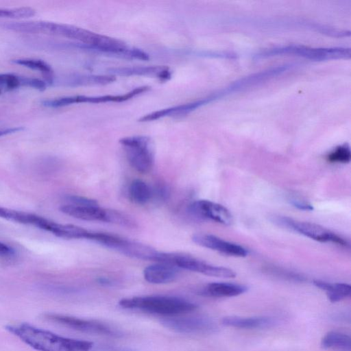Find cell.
<instances>
[{
  "mask_svg": "<svg viewBox=\"0 0 351 351\" xmlns=\"http://www.w3.org/2000/svg\"><path fill=\"white\" fill-rule=\"evenodd\" d=\"M192 240L200 246L228 256L245 257L248 254V251L244 247L212 234H196L193 236Z\"/></svg>",
  "mask_w": 351,
  "mask_h": 351,
  "instance_id": "30bf717a",
  "label": "cell"
},
{
  "mask_svg": "<svg viewBox=\"0 0 351 351\" xmlns=\"http://www.w3.org/2000/svg\"><path fill=\"white\" fill-rule=\"evenodd\" d=\"M160 323L166 328L182 334H206L217 329L214 322L204 317H169Z\"/></svg>",
  "mask_w": 351,
  "mask_h": 351,
  "instance_id": "ba28073f",
  "label": "cell"
},
{
  "mask_svg": "<svg viewBox=\"0 0 351 351\" xmlns=\"http://www.w3.org/2000/svg\"><path fill=\"white\" fill-rule=\"evenodd\" d=\"M43 318L50 322L84 333L115 337L121 336L119 330L97 320L56 313H46L43 315Z\"/></svg>",
  "mask_w": 351,
  "mask_h": 351,
  "instance_id": "277c9868",
  "label": "cell"
},
{
  "mask_svg": "<svg viewBox=\"0 0 351 351\" xmlns=\"http://www.w3.org/2000/svg\"><path fill=\"white\" fill-rule=\"evenodd\" d=\"M114 250L132 258L158 263L162 261L165 253L158 252L149 245L123 238H121Z\"/></svg>",
  "mask_w": 351,
  "mask_h": 351,
  "instance_id": "8fae6325",
  "label": "cell"
},
{
  "mask_svg": "<svg viewBox=\"0 0 351 351\" xmlns=\"http://www.w3.org/2000/svg\"><path fill=\"white\" fill-rule=\"evenodd\" d=\"M24 129L23 127L19 126L0 130V137L23 131Z\"/></svg>",
  "mask_w": 351,
  "mask_h": 351,
  "instance_id": "1f68e13d",
  "label": "cell"
},
{
  "mask_svg": "<svg viewBox=\"0 0 351 351\" xmlns=\"http://www.w3.org/2000/svg\"><path fill=\"white\" fill-rule=\"evenodd\" d=\"M15 253L14 248L0 241V256L11 258L15 255Z\"/></svg>",
  "mask_w": 351,
  "mask_h": 351,
  "instance_id": "f546056e",
  "label": "cell"
},
{
  "mask_svg": "<svg viewBox=\"0 0 351 351\" xmlns=\"http://www.w3.org/2000/svg\"><path fill=\"white\" fill-rule=\"evenodd\" d=\"M23 86V76L12 73H0V89L8 91Z\"/></svg>",
  "mask_w": 351,
  "mask_h": 351,
  "instance_id": "4316f807",
  "label": "cell"
},
{
  "mask_svg": "<svg viewBox=\"0 0 351 351\" xmlns=\"http://www.w3.org/2000/svg\"><path fill=\"white\" fill-rule=\"evenodd\" d=\"M115 77L110 75H93L73 74L66 77L63 83L70 86L107 84L113 82Z\"/></svg>",
  "mask_w": 351,
  "mask_h": 351,
  "instance_id": "7402d4cb",
  "label": "cell"
},
{
  "mask_svg": "<svg viewBox=\"0 0 351 351\" xmlns=\"http://www.w3.org/2000/svg\"><path fill=\"white\" fill-rule=\"evenodd\" d=\"M149 86H143L137 87L124 95H102V96H85L75 95L66 96L51 99H45L42 101L43 106L47 108H60L79 103H106V102H123L132 99L149 89Z\"/></svg>",
  "mask_w": 351,
  "mask_h": 351,
  "instance_id": "52a82bcc",
  "label": "cell"
},
{
  "mask_svg": "<svg viewBox=\"0 0 351 351\" xmlns=\"http://www.w3.org/2000/svg\"><path fill=\"white\" fill-rule=\"evenodd\" d=\"M165 263L173 265L179 269H184L209 276L225 278H232L236 276V273L231 269L213 265L184 254L167 253Z\"/></svg>",
  "mask_w": 351,
  "mask_h": 351,
  "instance_id": "8992f818",
  "label": "cell"
},
{
  "mask_svg": "<svg viewBox=\"0 0 351 351\" xmlns=\"http://www.w3.org/2000/svg\"><path fill=\"white\" fill-rule=\"evenodd\" d=\"M313 284L317 288L324 291L331 302H337L349 297L351 294V287L343 282H328L321 280H315Z\"/></svg>",
  "mask_w": 351,
  "mask_h": 351,
  "instance_id": "d6986e66",
  "label": "cell"
},
{
  "mask_svg": "<svg viewBox=\"0 0 351 351\" xmlns=\"http://www.w3.org/2000/svg\"><path fill=\"white\" fill-rule=\"evenodd\" d=\"M179 268L165 263H158L144 269L143 276L152 284H166L174 281L179 274Z\"/></svg>",
  "mask_w": 351,
  "mask_h": 351,
  "instance_id": "4fadbf2b",
  "label": "cell"
},
{
  "mask_svg": "<svg viewBox=\"0 0 351 351\" xmlns=\"http://www.w3.org/2000/svg\"><path fill=\"white\" fill-rule=\"evenodd\" d=\"M130 199L137 204H145L152 199V190L145 182L134 180L129 188Z\"/></svg>",
  "mask_w": 351,
  "mask_h": 351,
  "instance_id": "cb8c5ba5",
  "label": "cell"
},
{
  "mask_svg": "<svg viewBox=\"0 0 351 351\" xmlns=\"http://www.w3.org/2000/svg\"><path fill=\"white\" fill-rule=\"evenodd\" d=\"M119 143L130 165L141 173H147L154 163L153 144L149 137L132 136L122 138Z\"/></svg>",
  "mask_w": 351,
  "mask_h": 351,
  "instance_id": "3957f363",
  "label": "cell"
},
{
  "mask_svg": "<svg viewBox=\"0 0 351 351\" xmlns=\"http://www.w3.org/2000/svg\"><path fill=\"white\" fill-rule=\"evenodd\" d=\"M5 329L38 351H90L91 341L64 337L28 323L10 324Z\"/></svg>",
  "mask_w": 351,
  "mask_h": 351,
  "instance_id": "6da1fadb",
  "label": "cell"
},
{
  "mask_svg": "<svg viewBox=\"0 0 351 351\" xmlns=\"http://www.w3.org/2000/svg\"><path fill=\"white\" fill-rule=\"evenodd\" d=\"M244 285L215 282L207 284L201 291L202 294L215 298H229L241 295L247 291Z\"/></svg>",
  "mask_w": 351,
  "mask_h": 351,
  "instance_id": "2e32d148",
  "label": "cell"
},
{
  "mask_svg": "<svg viewBox=\"0 0 351 351\" xmlns=\"http://www.w3.org/2000/svg\"><path fill=\"white\" fill-rule=\"evenodd\" d=\"M119 305L125 309L172 316L194 311L197 305L186 299L167 295H146L123 298Z\"/></svg>",
  "mask_w": 351,
  "mask_h": 351,
  "instance_id": "7a4b0ae2",
  "label": "cell"
},
{
  "mask_svg": "<svg viewBox=\"0 0 351 351\" xmlns=\"http://www.w3.org/2000/svg\"><path fill=\"white\" fill-rule=\"evenodd\" d=\"M104 221L128 227L134 226L133 220L128 215L119 211L110 209L105 210Z\"/></svg>",
  "mask_w": 351,
  "mask_h": 351,
  "instance_id": "484cf974",
  "label": "cell"
},
{
  "mask_svg": "<svg viewBox=\"0 0 351 351\" xmlns=\"http://www.w3.org/2000/svg\"><path fill=\"white\" fill-rule=\"evenodd\" d=\"M35 14L36 10L29 7L0 8V18L21 19L32 17Z\"/></svg>",
  "mask_w": 351,
  "mask_h": 351,
  "instance_id": "d4e9b609",
  "label": "cell"
},
{
  "mask_svg": "<svg viewBox=\"0 0 351 351\" xmlns=\"http://www.w3.org/2000/svg\"><path fill=\"white\" fill-rule=\"evenodd\" d=\"M189 210L194 215L206 219H210L226 226L233 222L230 210L221 204L205 199L193 202Z\"/></svg>",
  "mask_w": 351,
  "mask_h": 351,
  "instance_id": "9c48e42d",
  "label": "cell"
},
{
  "mask_svg": "<svg viewBox=\"0 0 351 351\" xmlns=\"http://www.w3.org/2000/svg\"><path fill=\"white\" fill-rule=\"evenodd\" d=\"M206 101L207 99H202L188 104H180L173 107L159 110L143 116L138 119V121L141 122H147L166 117L184 116L203 105Z\"/></svg>",
  "mask_w": 351,
  "mask_h": 351,
  "instance_id": "ac0fdd59",
  "label": "cell"
},
{
  "mask_svg": "<svg viewBox=\"0 0 351 351\" xmlns=\"http://www.w3.org/2000/svg\"><path fill=\"white\" fill-rule=\"evenodd\" d=\"M321 347L332 351H351L350 337L345 333L330 331L321 340Z\"/></svg>",
  "mask_w": 351,
  "mask_h": 351,
  "instance_id": "ffe728a7",
  "label": "cell"
},
{
  "mask_svg": "<svg viewBox=\"0 0 351 351\" xmlns=\"http://www.w3.org/2000/svg\"><path fill=\"white\" fill-rule=\"evenodd\" d=\"M54 235L64 239H87L88 230L72 224H61L53 221L49 231Z\"/></svg>",
  "mask_w": 351,
  "mask_h": 351,
  "instance_id": "603a6c76",
  "label": "cell"
},
{
  "mask_svg": "<svg viewBox=\"0 0 351 351\" xmlns=\"http://www.w3.org/2000/svg\"><path fill=\"white\" fill-rule=\"evenodd\" d=\"M66 199L70 202V204L79 206H99L96 200L80 195H69L66 197Z\"/></svg>",
  "mask_w": 351,
  "mask_h": 351,
  "instance_id": "f1b7e54d",
  "label": "cell"
},
{
  "mask_svg": "<svg viewBox=\"0 0 351 351\" xmlns=\"http://www.w3.org/2000/svg\"><path fill=\"white\" fill-rule=\"evenodd\" d=\"M223 325L228 327L241 329H265L278 324V321L271 317H240L226 316L221 320Z\"/></svg>",
  "mask_w": 351,
  "mask_h": 351,
  "instance_id": "7c38bea8",
  "label": "cell"
},
{
  "mask_svg": "<svg viewBox=\"0 0 351 351\" xmlns=\"http://www.w3.org/2000/svg\"><path fill=\"white\" fill-rule=\"evenodd\" d=\"M291 204L295 206V208L306 211H311L313 210V207L311 204L306 203L305 202L298 200V199H291Z\"/></svg>",
  "mask_w": 351,
  "mask_h": 351,
  "instance_id": "4dcf8cb0",
  "label": "cell"
},
{
  "mask_svg": "<svg viewBox=\"0 0 351 351\" xmlns=\"http://www.w3.org/2000/svg\"><path fill=\"white\" fill-rule=\"evenodd\" d=\"M60 210L71 217L86 221H104L105 208L99 206H79L66 204L60 207Z\"/></svg>",
  "mask_w": 351,
  "mask_h": 351,
  "instance_id": "e0dca14e",
  "label": "cell"
},
{
  "mask_svg": "<svg viewBox=\"0 0 351 351\" xmlns=\"http://www.w3.org/2000/svg\"><path fill=\"white\" fill-rule=\"evenodd\" d=\"M351 154L348 145L337 147L327 156V160L330 162L347 163L350 161Z\"/></svg>",
  "mask_w": 351,
  "mask_h": 351,
  "instance_id": "83f0119b",
  "label": "cell"
},
{
  "mask_svg": "<svg viewBox=\"0 0 351 351\" xmlns=\"http://www.w3.org/2000/svg\"><path fill=\"white\" fill-rule=\"evenodd\" d=\"M275 221L282 226L317 241L330 242L342 246L349 245L341 237L314 223L300 221L287 217H277Z\"/></svg>",
  "mask_w": 351,
  "mask_h": 351,
  "instance_id": "5b68a950",
  "label": "cell"
},
{
  "mask_svg": "<svg viewBox=\"0 0 351 351\" xmlns=\"http://www.w3.org/2000/svg\"><path fill=\"white\" fill-rule=\"evenodd\" d=\"M110 72L114 75L122 76H151L157 77L161 81L170 79L171 73L166 66H129L112 68Z\"/></svg>",
  "mask_w": 351,
  "mask_h": 351,
  "instance_id": "5bb4252c",
  "label": "cell"
},
{
  "mask_svg": "<svg viewBox=\"0 0 351 351\" xmlns=\"http://www.w3.org/2000/svg\"><path fill=\"white\" fill-rule=\"evenodd\" d=\"M12 62L40 72L47 85H53L55 77L53 70L44 60L34 58H18L12 60Z\"/></svg>",
  "mask_w": 351,
  "mask_h": 351,
  "instance_id": "44dd1931",
  "label": "cell"
},
{
  "mask_svg": "<svg viewBox=\"0 0 351 351\" xmlns=\"http://www.w3.org/2000/svg\"><path fill=\"white\" fill-rule=\"evenodd\" d=\"M0 217L19 223L32 225L46 231H48L51 223V220L36 214L10 209L1 206Z\"/></svg>",
  "mask_w": 351,
  "mask_h": 351,
  "instance_id": "9a60e30c",
  "label": "cell"
}]
</instances>
